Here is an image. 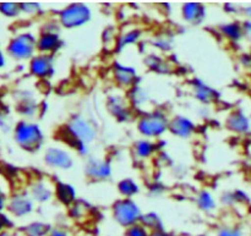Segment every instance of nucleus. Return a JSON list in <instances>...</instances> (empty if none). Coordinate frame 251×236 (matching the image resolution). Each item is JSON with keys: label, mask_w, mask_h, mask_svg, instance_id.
<instances>
[{"label": "nucleus", "mask_w": 251, "mask_h": 236, "mask_svg": "<svg viewBox=\"0 0 251 236\" xmlns=\"http://www.w3.org/2000/svg\"><path fill=\"white\" fill-rule=\"evenodd\" d=\"M97 127L91 122V120L80 114L73 115L59 131L61 141L74 151L80 148L83 143H92L97 137Z\"/></svg>", "instance_id": "f257e3e1"}, {"label": "nucleus", "mask_w": 251, "mask_h": 236, "mask_svg": "<svg viewBox=\"0 0 251 236\" xmlns=\"http://www.w3.org/2000/svg\"><path fill=\"white\" fill-rule=\"evenodd\" d=\"M171 118L164 110L154 109L151 112H145L137 119V131L144 139H159L169 129Z\"/></svg>", "instance_id": "f03ea898"}, {"label": "nucleus", "mask_w": 251, "mask_h": 236, "mask_svg": "<svg viewBox=\"0 0 251 236\" xmlns=\"http://www.w3.org/2000/svg\"><path fill=\"white\" fill-rule=\"evenodd\" d=\"M14 137L16 143L22 149L28 152L38 151L44 142L42 127L28 120H21L17 122L14 129Z\"/></svg>", "instance_id": "7ed1b4c3"}, {"label": "nucleus", "mask_w": 251, "mask_h": 236, "mask_svg": "<svg viewBox=\"0 0 251 236\" xmlns=\"http://www.w3.org/2000/svg\"><path fill=\"white\" fill-rule=\"evenodd\" d=\"M92 19V10L83 2H71L58 12V22L63 28L74 29L87 24Z\"/></svg>", "instance_id": "20e7f679"}, {"label": "nucleus", "mask_w": 251, "mask_h": 236, "mask_svg": "<svg viewBox=\"0 0 251 236\" xmlns=\"http://www.w3.org/2000/svg\"><path fill=\"white\" fill-rule=\"evenodd\" d=\"M142 214L139 203L132 198H119L112 205L113 219L124 229L140 223Z\"/></svg>", "instance_id": "39448f33"}, {"label": "nucleus", "mask_w": 251, "mask_h": 236, "mask_svg": "<svg viewBox=\"0 0 251 236\" xmlns=\"http://www.w3.org/2000/svg\"><path fill=\"white\" fill-rule=\"evenodd\" d=\"M6 50L15 60H31L36 55L37 37L32 32H21L10 39Z\"/></svg>", "instance_id": "423d86ee"}, {"label": "nucleus", "mask_w": 251, "mask_h": 236, "mask_svg": "<svg viewBox=\"0 0 251 236\" xmlns=\"http://www.w3.org/2000/svg\"><path fill=\"white\" fill-rule=\"evenodd\" d=\"M44 163L55 170H70L74 166V157L66 148L50 146L44 152Z\"/></svg>", "instance_id": "0eeeda50"}, {"label": "nucleus", "mask_w": 251, "mask_h": 236, "mask_svg": "<svg viewBox=\"0 0 251 236\" xmlns=\"http://www.w3.org/2000/svg\"><path fill=\"white\" fill-rule=\"evenodd\" d=\"M28 71L32 76L42 81L49 80L55 73L54 55L37 53L28 63Z\"/></svg>", "instance_id": "6e6552de"}, {"label": "nucleus", "mask_w": 251, "mask_h": 236, "mask_svg": "<svg viewBox=\"0 0 251 236\" xmlns=\"http://www.w3.org/2000/svg\"><path fill=\"white\" fill-rule=\"evenodd\" d=\"M107 109L119 122H127L134 118L127 99L119 93H113L107 98Z\"/></svg>", "instance_id": "1a4fd4ad"}, {"label": "nucleus", "mask_w": 251, "mask_h": 236, "mask_svg": "<svg viewBox=\"0 0 251 236\" xmlns=\"http://www.w3.org/2000/svg\"><path fill=\"white\" fill-rule=\"evenodd\" d=\"M112 75L114 82L122 88H131L137 85V71L136 69L130 65L120 63L119 60H114L112 64Z\"/></svg>", "instance_id": "9d476101"}, {"label": "nucleus", "mask_w": 251, "mask_h": 236, "mask_svg": "<svg viewBox=\"0 0 251 236\" xmlns=\"http://www.w3.org/2000/svg\"><path fill=\"white\" fill-rule=\"evenodd\" d=\"M112 164L107 159L88 158L85 164V174L92 181H104L112 176Z\"/></svg>", "instance_id": "9b49d317"}, {"label": "nucleus", "mask_w": 251, "mask_h": 236, "mask_svg": "<svg viewBox=\"0 0 251 236\" xmlns=\"http://www.w3.org/2000/svg\"><path fill=\"white\" fill-rule=\"evenodd\" d=\"M190 87L194 98L203 105L213 104L221 99V93L200 78H193L190 81Z\"/></svg>", "instance_id": "f8f14e48"}, {"label": "nucleus", "mask_w": 251, "mask_h": 236, "mask_svg": "<svg viewBox=\"0 0 251 236\" xmlns=\"http://www.w3.org/2000/svg\"><path fill=\"white\" fill-rule=\"evenodd\" d=\"M63 46V39H61L59 32L42 29L39 36L37 37V51L39 54L54 55L56 51L60 50Z\"/></svg>", "instance_id": "ddd939ff"}, {"label": "nucleus", "mask_w": 251, "mask_h": 236, "mask_svg": "<svg viewBox=\"0 0 251 236\" xmlns=\"http://www.w3.org/2000/svg\"><path fill=\"white\" fill-rule=\"evenodd\" d=\"M196 129L198 126L190 118L185 115H176V117L171 118L168 131L178 139L188 140L195 134Z\"/></svg>", "instance_id": "4468645a"}, {"label": "nucleus", "mask_w": 251, "mask_h": 236, "mask_svg": "<svg viewBox=\"0 0 251 236\" xmlns=\"http://www.w3.org/2000/svg\"><path fill=\"white\" fill-rule=\"evenodd\" d=\"M7 211L16 218L26 217L33 211V200L26 193H16L9 200Z\"/></svg>", "instance_id": "2eb2a0df"}, {"label": "nucleus", "mask_w": 251, "mask_h": 236, "mask_svg": "<svg viewBox=\"0 0 251 236\" xmlns=\"http://www.w3.org/2000/svg\"><path fill=\"white\" fill-rule=\"evenodd\" d=\"M207 16V7L199 1H188L181 5V17L190 24H201Z\"/></svg>", "instance_id": "dca6fc26"}, {"label": "nucleus", "mask_w": 251, "mask_h": 236, "mask_svg": "<svg viewBox=\"0 0 251 236\" xmlns=\"http://www.w3.org/2000/svg\"><path fill=\"white\" fill-rule=\"evenodd\" d=\"M250 120L243 110H233L226 120V127L238 135H245L250 131Z\"/></svg>", "instance_id": "f3484780"}, {"label": "nucleus", "mask_w": 251, "mask_h": 236, "mask_svg": "<svg viewBox=\"0 0 251 236\" xmlns=\"http://www.w3.org/2000/svg\"><path fill=\"white\" fill-rule=\"evenodd\" d=\"M142 34H144L142 29L137 28V27H132V28H127L125 29V31L120 32V33L118 34L117 41H115V53H122V51L124 50L125 48H127V47L141 43Z\"/></svg>", "instance_id": "a211bd4d"}, {"label": "nucleus", "mask_w": 251, "mask_h": 236, "mask_svg": "<svg viewBox=\"0 0 251 236\" xmlns=\"http://www.w3.org/2000/svg\"><path fill=\"white\" fill-rule=\"evenodd\" d=\"M54 197L60 205L65 206L66 208L70 207L71 205L77 200V192L75 188L71 184L64 183V181H58L54 185Z\"/></svg>", "instance_id": "6ab92c4d"}, {"label": "nucleus", "mask_w": 251, "mask_h": 236, "mask_svg": "<svg viewBox=\"0 0 251 236\" xmlns=\"http://www.w3.org/2000/svg\"><path fill=\"white\" fill-rule=\"evenodd\" d=\"M157 151L158 148H157L156 142L149 139L137 140L132 144V154L137 161H147V159L152 158Z\"/></svg>", "instance_id": "aec40b11"}, {"label": "nucleus", "mask_w": 251, "mask_h": 236, "mask_svg": "<svg viewBox=\"0 0 251 236\" xmlns=\"http://www.w3.org/2000/svg\"><path fill=\"white\" fill-rule=\"evenodd\" d=\"M218 32L232 44L239 43L243 39V37H244L242 28V22L239 21L225 22V24H220Z\"/></svg>", "instance_id": "412c9836"}, {"label": "nucleus", "mask_w": 251, "mask_h": 236, "mask_svg": "<svg viewBox=\"0 0 251 236\" xmlns=\"http://www.w3.org/2000/svg\"><path fill=\"white\" fill-rule=\"evenodd\" d=\"M145 65L149 70H151L152 72L162 73V75H166L172 71V64L169 63V60L162 58L158 54H147L145 56Z\"/></svg>", "instance_id": "4be33fe9"}, {"label": "nucleus", "mask_w": 251, "mask_h": 236, "mask_svg": "<svg viewBox=\"0 0 251 236\" xmlns=\"http://www.w3.org/2000/svg\"><path fill=\"white\" fill-rule=\"evenodd\" d=\"M29 196H31L32 200L38 203L49 202L54 196V189H51L49 184L44 183V181H36L31 186Z\"/></svg>", "instance_id": "5701e85b"}, {"label": "nucleus", "mask_w": 251, "mask_h": 236, "mask_svg": "<svg viewBox=\"0 0 251 236\" xmlns=\"http://www.w3.org/2000/svg\"><path fill=\"white\" fill-rule=\"evenodd\" d=\"M126 99L135 109L141 110L149 102V94L144 88L140 87L139 85H135L134 87L127 90Z\"/></svg>", "instance_id": "b1692460"}, {"label": "nucleus", "mask_w": 251, "mask_h": 236, "mask_svg": "<svg viewBox=\"0 0 251 236\" xmlns=\"http://www.w3.org/2000/svg\"><path fill=\"white\" fill-rule=\"evenodd\" d=\"M117 190L122 198H132L140 193V185L132 178H124L117 184Z\"/></svg>", "instance_id": "393cba45"}, {"label": "nucleus", "mask_w": 251, "mask_h": 236, "mask_svg": "<svg viewBox=\"0 0 251 236\" xmlns=\"http://www.w3.org/2000/svg\"><path fill=\"white\" fill-rule=\"evenodd\" d=\"M196 206L203 213H212L217 208V202L208 190H201L195 198Z\"/></svg>", "instance_id": "a878e982"}, {"label": "nucleus", "mask_w": 251, "mask_h": 236, "mask_svg": "<svg viewBox=\"0 0 251 236\" xmlns=\"http://www.w3.org/2000/svg\"><path fill=\"white\" fill-rule=\"evenodd\" d=\"M91 205L88 202H86L85 200H81V198H77L76 202L74 205H71L70 207L68 208V215L73 220H76V222H80V220L85 219L91 211Z\"/></svg>", "instance_id": "bb28decb"}, {"label": "nucleus", "mask_w": 251, "mask_h": 236, "mask_svg": "<svg viewBox=\"0 0 251 236\" xmlns=\"http://www.w3.org/2000/svg\"><path fill=\"white\" fill-rule=\"evenodd\" d=\"M140 223H141L142 225H145V227H146L151 233L159 232V230L166 229L163 224V220H162V218L159 217L158 213L156 212L144 213Z\"/></svg>", "instance_id": "cd10ccee"}, {"label": "nucleus", "mask_w": 251, "mask_h": 236, "mask_svg": "<svg viewBox=\"0 0 251 236\" xmlns=\"http://www.w3.org/2000/svg\"><path fill=\"white\" fill-rule=\"evenodd\" d=\"M51 227L47 223L33 222L25 227L24 233L26 236H48Z\"/></svg>", "instance_id": "c85d7f7f"}, {"label": "nucleus", "mask_w": 251, "mask_h": 236, "mask_svg": "<svg viewBox=\"0 0 251 236\" xmlns=\"http://www.w3.org/2000/svg\"><path fill=\"white\" fill-rule=\"evenodd\" d=\"M0 14L6 17H16L21 14V6H20L19 2H0Z\"/></svg>", "instance_id": "c756f323"}, {"label": "nucleus", "mask_w": 251, "mask_h": 236, "mask_svg": "<svg viewBox=\"0 0 251 236\" xmlns=\"http://www.w3.org/2000/svg\"><path fill=\"white\" fill-rule=\"evenodd\" d=\"M173 38L168 36H158L151 41V46H153L159 51H169L173 48Z\"/></svg>", "instance_id": "7c9ffc66"}, {"label": "nucleus", "mask_w": 251, "mask_h": 236, "mask_svg": "<svg viewBox=\"0 0 251 236\" xmlns=\"http://www.w3.org/2000/svg\"><path fill=\"white\" fill-rule=\"evenodd\" d=\"M118 31L114 26H108L102 32V42L105 47L112 46L114 48L115 41L118 38Z\"/></svg>", "instance_id": "2f4dec72"}, {"label": "nucleus", "mask_w": 251, "mask_h": 236, "mask_svg": "<svg viewBox=\"0 0 251 236\" xmlns=\"http://www.w3.org/2000/svg\"><path fill=\"white\" fill-rule=\"evenodd\" d=\"M20 6H21V12L28 15V16H37L42 12V6L39 2H21Z\"/></svg>", "instance_id": "473e14b6"}, {"label": "nucleus", "mask_w": 251, "mask_h": 236, "mask_svg": "<svg viewBox=\"0 0 251 236\" xmlns=\"http://www.w3.org/2000/svg\"><path fill=\"white\" fill-rule=\"evenodd\" d=\"M124 235L125 236H151V232H150L145 225H142L141 223H137V224L131 225L130 228L125 229Z\"/></svg>", "instance_id": "72a5a7b5"}, {"label": "nucleus", "mask_w": 251, "mask_h": 236, "mask_svg": "<svg viewBox=\"0 0 251 236\" xmlns=\"http://www.w3.org/2000/svg\"><path fill=\"white\" fill-rule=\"evenodd\" d=\"M215 236H245V234L238 227H221Z\"/></svg>", "instance_id": "f704fd0d"}, {"label": "nucleus", "mask_w": 251, "mask_h": 236, "mask_svg": "<svg viewBox=\"0 0 251 236\" xmlns=\"http://www.w3.org/2000/svg\"><path fill=\"white\" fill-rule=\"evenodd\" d=\"M233 196H234L235 203H240V205H248V203H250V196L245 191L234 190L233 191Z\"/></svg>", "instance_id": "c9c22d12"}, {"label": "nucleus", "mask_w": 251, "mask_h": 236, "mask_svg": "<svg viewBox=\"0 0 251 236\" xmlns=\"http://www.w3.org/2000/svg\"><path fill=\"white\" fill-rule=\"evenodd\" d=\"M14 227V223L12 220L7 217L4 213H0V233H2L4 230L10 229V228Z\"/></svg>", "instance_id": "e433bc0d"}, {"label": "nucleus", "mask_w": 251, "mask_h": 236, "mask_svg": "<svg viewBox=\"0 0 251 236\" xmlns=\"http://www.w3.org/2000/svg\"><path fill=\"white\" fill-rule=\"evenodd\" d=\"M221 202L226 206L235 205L234 196H233V191H227V192L222 193V196H221Z\"/></svg>", "instance_id": "4c0bfd02"}, {"label": "nucleus", "mask_w": 251, "mask_h": 236, "mask_svg": "<svg viewBox=\"0 0 251 236\" xmlns=\"http://www.w3.org/2000/svg\"><path fill=\"white\" fill-rule=\"evenodd\" d=\"M149 191L150 195H152L153 197H158V196H161L164 192V188L162 185H159V184H153V185L150 186Z\"/></svg>", "instance_id": "58836bf2"}, {"label": "nucleus", "mask_w": 251, "mask_h": 236, "mask_svg": "<svg viewBox=\"0 0 251 236\" xmlns=\"http://www.w3.org/2000/svg\"><path fill=\"white\" fill-rule=\"evenodd\" d=\"M48 236H71V235L68 230L63 229V228H51V230L49 232Z\"/></svg>", "instance_id": "ea45409f"}, {"label": "nucleus", "mask_w": 251, "mask_h": 236, "mask_svg": "<svg viewBox=\"0 0 251 236\" xmlns=\"http://www.w3.org/2000/svg\"><path fill=\"white\" fill-rule=\"evenodd\" d=\"M242 28L243 33H244V37H251V20H245V21L242 22Z\"/></svg>", "instance_id": "a19ab883"}, {"label": "nucleus", "mask_w": 251, "mask_h": 236, "mask_svg": "<svg viewBox=\"0 0 251 236\" xmlns=\"http://www.w3.org/2000/svg\"><path fill=\"white\" fill-rule=\"evenodd\" d=\"M223 10H225L227 14H237V5L233 4V2H226L225 5H223Z\"/></svg>", "instance_id": "79ce46f5"}, {"label": "nucleus", "mask_w": 251, "mask_h": 236, "mask_svg": "<svg viewBox=\"0 0 251 236\" xmlns=\"http://www.w3.org/2000/svg\"><path fill=\"white\" fill-rule=\"evenodd\" d=\"M240 64L244 65L245 68H250L251 66V56L250 55H243L240 58Z\"/></svg>", "instance_id": "37998d69"}, {"label": "nucleus", "mask_w": 251, "mask_h": 236, "mask_svg": "<svg viewBox=\"0 0 251 236\" xmlns=\"http://www.w3.org/2000/svg\"><path fill=\"white\" fill-rule=\"evenodd\" d=\"M5 207H7V205H6V197H5L4 193L0 192V213H1L2 211H4Z\"/></svg>", "instance_id": "c03bdc74"}, {"label": "nucleus", "mask_w": 251, "mask_h": 236, "mask_svg": "<svg viewBox=\"0 0 251 236\" xmlns=\"http://www.w3.org/2000/svg\"><path fill=\"white\" fill-rule=\"evenodd\" d=\"M243 14L248 17V20H251V4L243 7Z\"/></svg>", "instance_id": "a18cd8bd"}, {"label": "nucleus", "mask_w": 251, "mask_h": 236, "mask_svg": "<svg viewBox=\"0 0 251 236\" xmlns=\"http://www.w3.org/2000/svg\"><path fill=\"white\" fill-rule=\"evenodd\" d=\"M151 236H172V234H169V233L166 232V229H164V230H159V232L151 233Z\"/></svg>", "instance_id": "49530a36"}, {"label": "nucleus", "mask_w": 251, "mask_h": 236, "mask_svg": "<svg viewBox=\"0 0 251 236\" xmlns=\"http://www.w3.org/2000/svg\"><path fill=\"white\" fill-rule=\"evenodd\" d=\"M5 56H4V54L1 53V50H0V69H2L5 66Z\"/></svg>", "instance_id": "de8ad7c7"}]
</instances>
